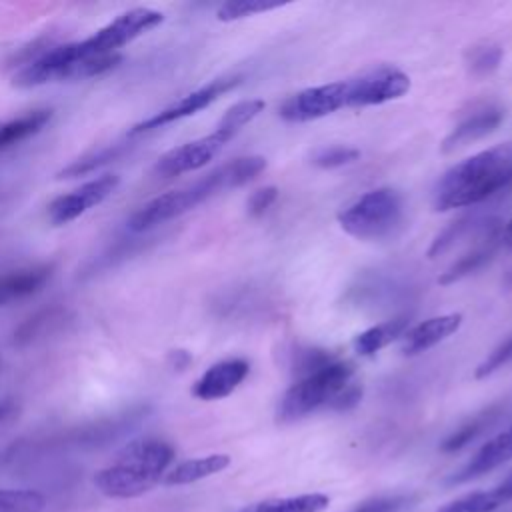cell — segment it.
<instances>
[{"label": "cell", "instance_id": "cell-1", "mask_svg": "<svg viewBox=\"0 0 512 512\" xmlns=\"http://www.w3.org/2000/svg\"><path fill=\"white\" fill-rule=\"evenodd\" d=\"M512 188V142L468 156L448 168L434 188V210L480 204Z\"/></svg>", "mask_w": 512, "mask_h": 512}, {"label": "cell", "instance_id": "cell-2", "mask_svg": "<svg viewBox=\"0 0 512 512\" xmlns=\"http://www.w3.org/2000/svg\"><path fill=\"white\" fill-rule=\"evenodd\" d=\"M266 168V160L262 156H240L234 158L216 170L208 172L194 184H188L178 190L164 192L150 202H146L142 208H138L130 220L128 228L132 232H146L158 224H164L172 218H178L198 204L206 202L218 192L238 188L254 180L262 170Z\"/></svg>", "mask_w": 512, "mask_h": 512}, {"label": "cell", "instance_id": "cell-3", "mask_svg": "<svg viewBox=\"0 0 512 512\" xmlns=\"http://www.w3.org/2000/svg\"><path fill=\"white\" fill-rule=\"evenodd\" d=\"M360 398L362 388L354 382V366L330 358L322 366L296 378L280 398L276 418L280 422H294L318 408L348 410L356 406Z\"/></svg>", "mask_w": 512, "mask_h": 512}, {"label": "cell", "instance_id": "cell-4", "mask_svg": "<svg viewBox=\"0 0 512 512\" xmlns=\"http://www.w3.org/2000/svg\"><path fill=\"white\" fill-rule=\"evenodd\" d=\"M172 460L174 448L166 440L138 438L94 474V486L108 498H136L160 482Z\"/></svg>", "mask_w": 512, "mask_h": 512}, {"label": "cell", "instance_id": "cell-5", "mask_svg": "<svg viewBox=\"0 0 512 512\" xmlns=\"http://www.w3.org/2000/svg\"><path fill=\"white\" fill-rule=\"evenodd\" d=\"M122 62L120 54L110 56H80L74 42L54 44L40 58L22 66L12 84L16 88H34L60 80H84L100 76Z\"/></svg>", "mask_w": 512, "mask_h": 512}, {"label": "cell", "instance_id": "cell-6", "mask_svg": "<svg viewBox=\"0 0 512 512\" xmlns=\"http://www.w3.org/2000/svg\"><path fill=\"white\" fill-rule=\"evenodd\" d=\"M404 202L398 190L382 186L362 194L338 212L340 228L358 240H382L400 226Z\"/></svg>", "mask_w": 512, "mask_h": 512}, {"label": "cell", "instance_id": "cell-7", "mask_svg": "<svg viewBox=\"0 0 512 512\" xmlns=\"http://www.w3.org/2000/svg\"><path fill=\"white\" fill-rule=\"evenodd\" d=\"M164 14L152 8H132L118 14L112 22L102 26L92 36L74 42L80 56H110L118 54V48L126 46L134 38L162 24Z\"/></svg>", "mask_w": 512, "mask_h": 512}, {"label": "cell", "instance_id": "cell-8", "mask_svg": "<svg viewBox=\"0 0 512 512\" xmlns=\"http://www.w3.org/2000/svg\"><path fill=\"white\" fill-rule=\"evenodd\" d=\"M346 82V108L384 104L410 90V78L396 66H378Z\"/></svg>", "mask_w": 512, "mask_h": 512}, {"label": "cell", "instance_id": "cell-9", "mask_svg": "<svg viewBox=\"0 0 512 512\" xmlns=\"http://www.w3.org/2000/svg\"><path fill=\"white\" fill-rule=\"evenodd\" d=\"M242 82V76L234 74V76H222V78H216L192 92H188L186 96L178 98L176 102H172L170 106L162 108L160 112L144 118L142 122L134 124L128 132V136H138V134H144V132H150V130H156V128H162L166 124H172L176 120H182V118H188L200 110H204L206 106H210L214 100H218L222 94L230 92L232 88H236L238 84Z\"/></svg>", "mask_w": 512, "mask_h": 512}, {"label": "cell", "instance_id": "cell-10", "mask_svg": "<svg viewBox=\"0 0 512 512\" xmlns=\"http://www.w3.org/2000/svg\"><path fill=\"white\" fill-rule=\"evenodd\" d=\"M340 108H346V82H328L312 88H304L292 96H288L278 114L286 122H310L324 118Z\"/></svg>", "mask_w": 512, "mask_h": 512}, {"label": "cell", "instance_id": "cell-11", "mask_svg": "<svg viewBox=\"0 0 512 512\" xmlns=\"http://www.w3.org/2000/svg\"><path fill=\"white\" fill-rule=\"evenodd\" d=\"M230 140L232 138L228 134L214 130L202 138L180 144L158 158V162L154 164V172L162 178H172V176H180L186 172H194V170L206 166L214 156H218L220 150Z\"/></svg>", "mask_w": 512, "mask_h": 512}, {"label": "cell", "instance_id": "cell-12", "mask_svg": "<svg viewBox=\"0 0 512 512\" xmlns=\"http://www.w3.org/2000/svg\"><path fill=\"white\" fill-rule=\"evenodd\" d=\"M120 184V176L116 174H102L86 184H82L80 188L68 192V194H60L56 196L50 204H48V220L54 226H62L72 222L74 218H78L80 214H84L86 210H90L92 206H98L100 202H104Z\"/></svg>", "mask_w": 512, "mask_h": 512}, {"label": "cell", "instance_id": "cell-13", "mask_svg": "<svg viewBox=\"0 0 512 512\" xmlns=\"http://www.w3.org/2000/svg\"><path fill=\"white\" fill-rule=\"evenodd\" d=\"M250 364L244 358H226L212 364L192 386L198 400H220L230 396L248 376Z\"/></svg>", "mask_w": 512, "mask_h": 512}, {"label": "cell", "instance_id": "cell-14", "mask_svg": "<svg viewBox=\"0 0 512 512\" xmlns=\"http://www.w3.org/2000/svg\"><path fill=\"white\" fill-rule=\"evenodd\" d=\"M504 118V110L496 104H484L474 108L470 114H466L454 128L452 132L442 140V152H454L462 146H468L488 134H492Z\"/></svg>", "mask_w": 512, "mask_h": 512}, {"label": "cell", "instance_id": "cell-15", "mask_svg": "<svg viewBox=\"0 0 512 512\" xmlns=\"http://www.w3.org/2000/svg\"><path fill=\"white\" fill-rule=\"evenodd\" d=\"M462 326V314L460 312H450V314H440L426 318L418 322L416 326L408 328L402 336L400 350L404 356H416L432 346L440 344L442 340L450 338L458 328Z\"/></svg>", "mask_w": 512, "mask_h": 512}, {"label": "cell", "instance_id": "cell-16", "mask_svg": "<svg viewBox=\"0 0 512 512\" xmlns=\"http://www.w3.org/2000/svg\"><path fill=\"white\" fill-rule=\"evenodd\" d=\"M510 458H512V424L506 430L498 432L494 438H490L458 472H454L448 478V484L470 482V480L502 466Z\"/></svg>", "mask_w": 512, "mask_h": 512}, {"label": "cell", "instance_id": "cell-17", "mask_svg": "<svg viewBox=\"0 0 512 512\" xmlns=\"http://www.w3.org/2000/svg\"><path fill=\"white\" fill-rule=\"evenodd\" d=\"M52 264H36L0 276V306L36 294L52 276Z\"/></svg>", "mask_w": 512, "mask_h": 512}, {"label": "cell", "instance_id": "cell-18", "mask_svg": "<svg viewBox=\"0 0 512 512\" xmlns=\"http://www.w3.org/2000/svg\"><path fill=\"white\" fill-rule=\"evenodd\" d=\"M500 238H502L500 236V224H496L486 236L480 238V242L472 250L462 254L446 272H442L438 276V282L442 286H448V284H454V282L462 280L464 276L480 270L482 266H486L490 262V258L494 256Z\"/></svg>", "mask_w": 512, "mask_h": 512}, {"label": "cell", "instance_id": "cell-19", "mask_svg": "<svg viewBox=\"0 0 512 512\" xmlns=\"http://www.w3.org/2000/svg\"><path fill=\"white\" fill-rule=\"evenodd\" d=\"M70 320V312L64 306H46L26 318L16 330H14V344L16 346H28L34 344L54 332H58L66 322Z\"/></svg>", "mask_w": 512, "mask_h": 512}, {"label": "cell", "instance_id": "cell-20", "mask_svg": "<svg viewBox=\"0 0 512 512\" xmlns=\"http://www.w3.org/2000/svg\"><path fill=\"white\" fill-rule=\"evenodd\" d=\"M510 500H512V474L504 478L500 484H496L494 488L464 494L444 504L436 512H492Z\"/></svg>", "mask_w": 512, "mask_h": 512}, {"label": "cell", "instance_id": "cell-21", "mask_svg": "<svg viewBox=\"0 0 512 512\" xmlns=\"http://www.w3.org/2000/svg\"><path fill=\"white\" fill-rule=\"evenodd\" d=\"M52 118L50 108H34L20 116H14L10 120L0 122V152L32 138L38 134Z\"/></svg>", "mask_w": 512, "mask_h": 512}, {"label": "cell", "instance_id": "cell-22", "mask_svg": "<svg viewBox=\"0 0 512 512\" xmlns=\"http://www.w3.org/2000/svg\"><path fill=\"white\" fill-rule=\"evenodd\" d=\"M228 466H230V456L228 454H208V456H202V458L184 460L178 466H174L170 472H166L164 484H168V486L192 484V482H198V480L208 478L212 474H218Z\"/></svg>", "mask_w": 512, "mask_h": 512}, {"label": "cell", "instance_id": "cell-23", "mask_svg": "<svg viewBox=\"0 0 512 512\" xmlns=\"http://www.w3.org/2000/svg\"><path fill=\"white\" fill-rule=\"evenodd\" d=\"M408 330V316H396L386 322H380L376 326H370L368 330L360 332L354 338V350L360 356H374L388 344H392L396 338H402Z\"/></svg>", "mask_w": 512, "mask_h": 512}, {"label": "cell", "instance_id": "cell-24", "mask_svg": "<svg viewBox=\"0 0 512 512\" xmlns=\"http://www.w3.org/2000/svg\"><path fill=\"white\" fill-rule=\"evenodd\" d=\"M492 224V220H480L476 214H466L460 216L458 220H454L450 226H446L432 242V246L428 248V258H438L442 254H446L448 250H452L462 238H466L468 234H480L482 230H486Z\"/></svg>", "mask_w": 512, "mask_h": 512}, {"label": "cell", "instance_id": "cell-25", "mask_svg": "<svg viewBox=\"0 0 512 512\" xmlns=\"http://www.w3.org/2000/svg\"><path fill=\"white\" fill-rule=\"evenodd\" d=\"M328 502L330 498L326 494H300L254 502L238 512H322L328 508Z\"/></svg>", "mask_w": 512, "mask_h": 512}, {"label": "cell", "instance_id": "cell-26", "mask_svg": "<svg viewBox=\"0 0 512 512\" xmlns=\"http://www.w3.org/2000/svg\"><path fill=\"white\" fill-rule=\"evenodd\" d=\"M504 412L502 404H494L490 408H486L484 412L476 414L472 420H468L466 424H462L456 432H452L444 442H442V450L444 452H456L464 446H468L472 440H476L486 428H490Z\"/></svg>", "mask_w": 512, "mask_h": 512}, {"label": "cell", "instance_id": "cell-27", "mask_svg": "<svg viewBox=\"0 0 512 512\" xmlns=\"http://www.w3.org/2000/svg\"><path fill=\"white\" fill-rule=\"evenodd\" d=\"M128 150V144L126 142H114V144H108L96 152H90L82 158H76L72 160L68 166H64L60 172H58V178H78V176H84V174H90L94 172L96 168L116 160L120 154H124Z\"/></svg>", "mask_w": 512, "mask_h": 512}, {"label": "cell", "instance_id": "cell-28", "mask_svg": "<svg viewBox=\"0 0 512 512\" xmlns=\"http://www.w3.org/2000/svg\"><path fill=\"white\" fill-rule=\"evenodd\" d=\"M264 100L260 98H252V100H242V102H236L232 104L224 116L220 118L216 130L228 134L230 138H234L248 122H252L262 110H264Z\"/></svg>", "mask_w": 512, "mask_h": 512}, {"label": "cell", "instance_id": "cell-29", "mask_svg": "<svg viewBox=\"0 0 512 512\" xmlns=\"http://www.w3.org/2000/svg\"><path fill=\"white\" fill-rule=\"evenodd\" d=\"M502 60V48L494 42H480L466 50L464 62L470 74L474 76H488L492 74Z\"/></svg>", "mask_w": 512, "mask_h": 512}, {"label": "cell", "instance_id": "cell-30", "mask_svg": "<svg viewBox=\"0 0 512 512\" xmlns=\"http://www.w3.org/2000/svg\"><path fill=\"white\" fill-rule=\"evenodd\" d=\"M44 496L34 490L0 488V512H42Z\"/></svg>", "mask_w": 512, "mask_h": 512}, {"label": "cell", "instance_id": "cell-31", "mask_svg": "<svg viewBox=\"0 0 512 512\" xmlns=\"http://www.w3.org/2000/svg\"><path fill=\"white\" fill-rule=\"evenodd\" d=\"M284 4L280 2H264V0H234V2H224L218 6L216 10V18L222 22H232V20H240L246 16H254L260 12H270L276 10Z\"/></svg>", "mask_w": 512, "mask_h": 512}, {"label": "cell", "instance_id": "cell-32", "mask_svg": "<svg viewBox=\"0 0 512 512\" xmlns=\"http://www.w3.org/2000/svg\"><path fill=\"white\" fill-rule=\"evenodd\" d=\"M358 158H360V150L358 148L336 144V146H324V148L316 150L314 156H312V164L318 166V168L330 170V168H340V166L352 164Z\"/></svg>", "mask_w": 512, "mask_h": 512}, {"label": "cell", "instance_id": "cell-33", "mask_svg": "<svg viewBox=\"0 0 512 512\" xmlns=\"http://www.w3.org/2000/svg\"><path fill=\"white\" fill-rule=\"evenodd\" d=\"M512 362V336L506 338L504 342H500L474 370V378L482 380L492 376L494 372H498L500 368L508 366Z\"/></svg>", "mask_w": 512, "mask_h": 512}, {"label": "cell", "instance_id": "cell-34", "mask_svg": "<svg viewBox=\"0 0 512 512\" xmlns=\"http://www.w3.org/2000/svg\"><path fill=\"white\" fill-rule=\"evenodd\" d=\"M278 198V188L276 186H264V188H258L250 194L248 202H246V208H248V214L258 218L262 216L272 204L274 200Z\"/></svg>", "mask_w": 512, "mask_h": 512}, {"label": "cell", "instance_id": "cell-35", "mask_svg": "<svg viewBox=\"0 0 512 512\" xmlns=\"http://www.w3.org/2000/svg\"><path fill=\"white\" fill-rule=\"evenodd\" d=\"M406 504H408L406 496H388V498H376V500L364 502L350 512H400Z\"/></svg>", "mask_w": 512, "mask_h": 512}, {"label": "cell", "instance_id": "cell-36", "mask_svg": "<svg viewBox=\"0 0 512 512\" xmlns=\"http://www.w3.org/2000/svg\"><path fill=\"white\" fill-rule=\"evenodd\" d=\"M168 364L176 370H186L192 364V356L188 350H172L168 354Z\"/></svg>", "mask_w": 512, "mask_h": 512}, {"label": "cell", "instance_id": "cell-37", "mask_svg": "<svg viewBox=\"0 0 512 512\" xmlns=\"http://www.w3.org/2000/svg\"><path fill=\"white\" fill-rule=\"evenodd\" d=\"M16 410V404H14V400H10V398H4V400H0V422H4L12 412Z\"/></svg>", "mask_w": 512, "mask_h": 512}, {"label": "cell", "instance_id": "cell-38", "mask_svg": "<svg viewBox=\"0 0 512 512\" xmlns=\"http://www.w3.org/2000/svg\"><path fill=\"white\" fill-rule=\"evenodd\" d=\"M502 240L506 242V246H510V248H512V218L508 220V224H506V228H504Z\"/></svg>", "mask_w": 512, "mask_h": 512}, {"label": "cell", "instance_id": "cell-39", "mask_svg": "<svg viewBox=\"0 0 512 512\" xmlns=\"http://www.w3.org/2000/svg\"><path fill=\"white\" fill-rule=\"evenodd\" d=\"M506 284H508V286H512V270L506 274Z\"/></svg>", "mask_w": 512, "mask_h": 512}]
</instances>
